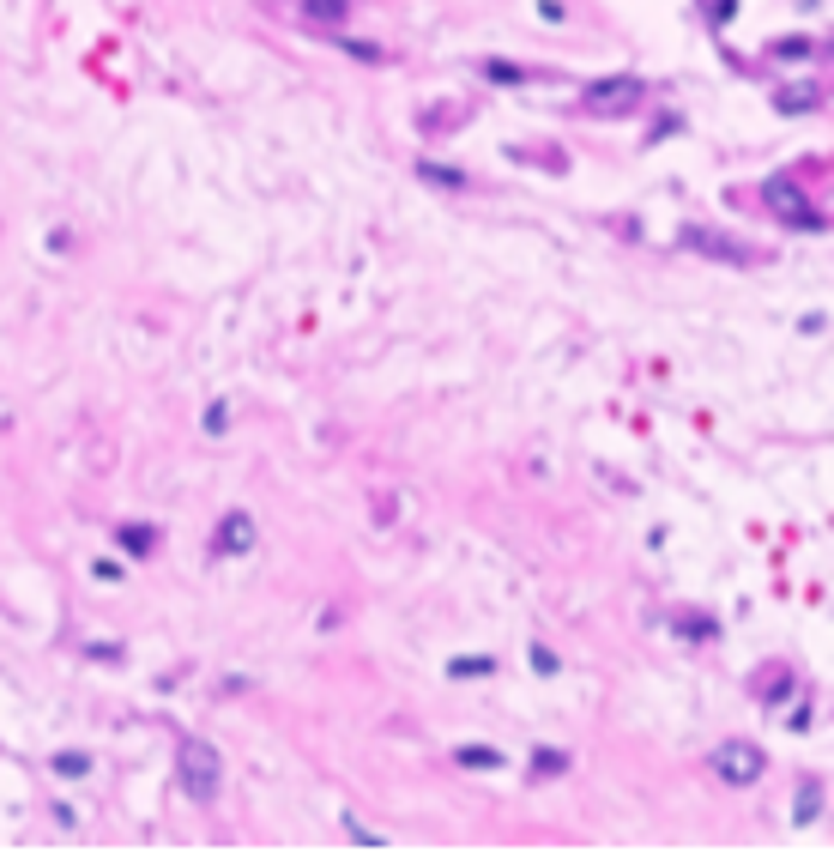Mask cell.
Instances as JSON below:
<instances>
[{
  "instance_id": "d6986e66",
  "label": "cell",
  "mask_w": 834,
  "mask_h": 853,
  "mask_svg": "<svg viewBox=\"0 0 834 853\" xmlns=\"http://www.w3.org/2000/svg\"><path fill=\"white\" fill-rule=\"evenodd\" d=\"M774 55H780V61H804V55H811V42H780Z\"/></svg>"
},
{
  "instance_id": "5b68a950",
  "label": "cell",
  "mask_w": 834,
  "mask_h": 853,
  "mask_svg": "<svg viewBox=\"0 0 834 853\" xmlns=\"http://www.w3.org/2000/svg\"><path fill=\"white\" fill-rule=\"evenodd\" d=\"M212 551H218V557H230V551H255V521H248V515H224Z\"/></svg>"
},
{
  "instance_id": "2e32d148",
  "label": "cell",
  "mask_w": 834,
  "mask_h": 853,
  "mask_svg": "<svg viewBox=\"0 0 834 853\" xmlns=\"http://www.w3.org/2000/svg\"><path fill=\"white\" fill-rule=\"evenodd\" d=\"M423 176H430V182H441V188H459V182H466V176H454V170H441V163H423Z\"/></svg>"
},
{
  "instance_id": "e0dca14e",
  "label": "cell",
  "mask_w": 834,
  "mask_h": 853,
  "mask_svg": "<svg viewBox=\"0 0 834 853\" xmlns=\"http://www.w3.org/2000/svg\"><path fill=\"white\" fill-rule=\"evenodd\" d=\"M345 830H351V841H363V848H381V835H375V830H363L357 817H345Z\"/></svg>"
},
{
  "instance_id": "ac0fdd59",
  "label": "cell",
  "mask_w": 834,
  "mask_h": 853,
  "mask_svg": "<svg viewBox=\"0 0 834 853\" xmlns=\"http://www.w3.org/2000/svg\"><path fill=\"white\" fill-rule=\"evenodd\" d=\"M562 769H569V756H556V751L538 756V774H562Z\"/></svg>"
},
{
  "instance_id": "8fae6325",
  "label": "cell",
  "mask_w": 834,
  "mask_h": 853,
  "mask_svg": "<svg viewBox=\"0 0 834 853\" xmlns=\"http://www.w3.org/2000/svg\"><path fill=\"white\" fill-rule=\"evenodd\" d=\"M116 539H121V551H127V557H145V551L158 545V527H121Z\"/></svg>"
},
{
  "instance_id": "30bf717a",
  "label": "cell",
  "mask_w": 834,
  "mask_h": 853,
  "mask_svg": "<svg viewBox=\"0 0 834 853\" xmlns=\"http://www.w3.org/2000/svg\"><path fill=\"white\" fill-rule=\"evenodd\" d=\"M459 769H502V751H490V745H459Z\"/></svg>"
},
{
  "instance_id": "277c9868",
  "label": "cell",
  "mask_w": 834,
  "mask_h": 853,
  "mask_svg": "<svg viewBox=\"0 0 834 853\" xmlns=\"http://www.w3.org/2000/svg\"><path fill=\"white\" fill-rule=\"evenodd\" d=\"M768 206H774L786 224H798V230H822V212H816L792 182H768Z\"/></svg>"
},
{
  "instance_id": "7c38bea8",
  "label": "cell",
  "mask_w": 834,
  "mask_h": 853,
  "mask_svg": "<svg viewBox=\"0 0 834 853\" xmlns=\"http://www.w3.org/2000/svg\"><path fill=\"white\" fill-rule=\"evenodd\" d=\"M780 109H786V116H804V109H822V91H811V85H798V91H786V97H780Z\"/></svg>"
},
{
  "instance_id": "7a4b0ae2",
  "label": "cell",
  "mask_w": 834,
  "mask_h": 853,
  "mask_svg": "<svg viewBox=\"0 0 834 853\" xmlns=\"http://www.w3.org/2000/svg\"><path fill=\"white\" fill-rule=\"evenodd\" d=\"M714 774L726 787H755V781L768 774V756H762V745H750V738H726L714 751Z\"/></svg>"
},
{
  "instance_id": "ba28073f",
  "label": "cell",
  "mask_w": 834,
  "mask_h": 853,
  "mask_svg": "<svg viewBox=\"0 0 834 853\" xmlns=\"http://www.w3.org/2000/svg\"><path fill=\"white\" fill-rule=\"evenodd\" d=\"M672 630H683V642H708V635H719V624L701 611H672Z\"/></svg>"
},
{
  "instance_id": "9a60e30c",
  "label": "cell",
  "mask_w": 834,
  "mask_h": 853,
  "mask_svg": "<svg viewBox=\"0 0 834 853\" xmlns=\"http://www.w3.org/2000/svg\"><path fill=\"white\" fill-rule=\"evenodd\" d=\"M224 424H230V400H212V406H206V430H212V436H218Z\"/></svg>"
},
{
  "instance_id": "8992f818",
  "label": "cell",
  "mask_w": 834,
  "mask_h": 853,
  "mask_svg": "<svg viewBox=\"0 0 834 853\" xmlns=\"http://www.w3.org/2000/svg\"><path fill=\"white\" fill-rule=\"evenodd\" d=\"M822 805H829L822 781H804V787H798V805H792V823H798V830H811L816 817H822Z\"/></svg>"
},
{
  "instance_id": "4fadbf2b",
  "label": "cell",
  "mask_w": 834,
  "mask_h": 853,
  "mask_svg": "<svg viewBox=\"0 0 834 853\" xmlns=\"http://www.w3.org/2000/svg\"><path fill=\"white\" fill-rule=\"evenodd\" d=\"M454 678H490V672H496V660H454Z\"/></svg>"
},
{
  "instance_id": "5bb4252c",
  "label": "cell",
  "mask_w": 834,
  "mask_h": 853,
  "mask_svg": "<svg viewBox=\"0 0 834 853\" xmlns=\"http://www.w3.org/2000/svg\"><path fill=\"white\" fill-rule=\"evenodd\" d=\"M55 769H60V774H91V756H85V751H60Z\"/></svg>"
},
{
  "instance_id": "6da1fadb",
  "label": "cell",
  "mask_w": 834,
  "mask_h": 853,
  "mask_svg": "<svg viewBox=\"0 0 834 853\" xmlns=\"http://www.w3.org/2000/svg\"><path fill=\"white\" fill-rule=\"evenodd\" d=\"M176 769H181V793H188L194 805H212V799H218V787H224V763H218V751H212L206 738H181Z\"/></svg>"
},
{
  "instance_id": "3957f363",
  "label": "cell",
  "mask_w": 834,
  "mask_h": 853,
  "mask_svg": "<svg viewBox=\"0 0 834 853\" xmlns=\"http://www.w3.org/2000/svg\"><path fill=\"white\" fill-rule=\"evenodd\" d=\"M641 103V79H598L580 91V109L587 116H629Z\"/></svg>"
},
{
  "instance_id": "52a82bcc",
  "label": "cell",
  "mask_w": 834,
  "mask_h": 853,
  "mask_svg": "<svg viewBox=\"0 0 834 853\" xmlns=\"http://www.w3.org/2000/svg\"><path fill=\"white\" fill-rule=\"evenodd\" d=\"M297 13H302L309 24H345L351 0H297Z\"/></svg>"
},
{
  "instance_id": "9c48e42d",
  "label": "cell",
  "mask_w": 834,
  "mask_h": 853,
  "mask_svg": "<svg viewBox=\"0 0 834 853\" xmlns=\"http://www.w3.org/2000/svg\"><path fill=\"white\" fill-rule=\"evenodd\" d=\"M683 243H695L701 255H726V261H744V248L726 243V236H708V230H683Z\"/></svg>"
}]
</instances>
